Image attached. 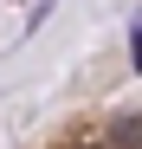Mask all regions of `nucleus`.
<instances>
[{
    "label": "nucleus",
    "instance_id": "obj_1",
    "mask_svg": "<svg viewBox=\"0 0 142 149\" xmlns=\"http://www.w3.org/2000/svg\"><path fill=\"white\" fill-rule=\"evenodd\" d=\"M116 143H123V149H136V117H123V123H116Z\"/></svg>",
    "mask_w": 142,
    "mask_h": 149
}]
</instances>
